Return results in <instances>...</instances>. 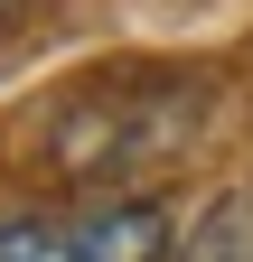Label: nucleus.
Returning <instances> with one entry per match:
<instances>
[{"label":"nucleus","instance_id":"nucleus-1","mask_svg":"<svg viewBox=\"0 0 253 262\" xmlns=\"http://www.w3.org/2000/svg\"><path fill=\"white\" fill-rule=\"evenodd\" d=\"M178 122H197V84H178V75H122V84L75 94V103L47 122V141H56L47 159H56V178H113L122 159L160 150Z\"/></svg>","mask_w":253,"mask_h":262},{"label":"nucleus","instance_id":"nucleus-2","mask_svg":"<svg viewBox=\"0 0 253 262\" xmlns=\"http://www.w3.org/2000/svg\"><path fill=\"white\" fill-rule=\"evenodd\" d=\"M178 225L150 196H94L75 215H0V262H169Z\"/></svg>","mask_w":253,"mask_h":262},{"label":"nucleus","instance_id":"nucleus-3","mask_svg":"<svg viewBox=\"0 0 253 262\" xmlns=\"http://www.w3.org/2000/svg\"><path fill=\"white\" fill-rule=\"evenodd\" d=\"M187 262H253V187H225L187 225Z\"/></svg>","mask_w":253,"mask_h":262},{"label":"nucleus","instance_id":"nucleus-4","mask_svg":"<svg viewBox=\"0 0 253 262\" xmlns=\"http://www.w3.org/2000/svg\"><path fill=\"white\" fill-rule=\"evenodd\" d=\"M19 10H28V0H0V19H19Z\"/></svg>","mask_w":253,"mask_h":262}]
</instances>
